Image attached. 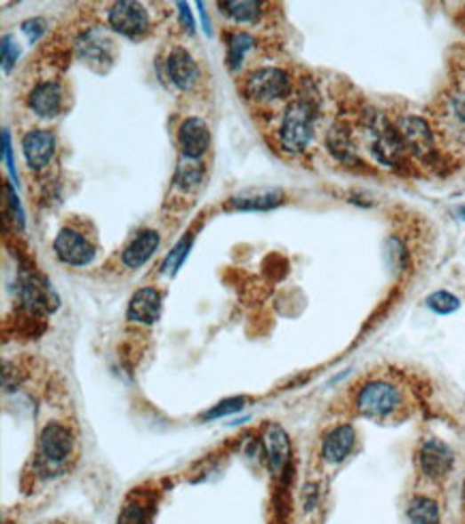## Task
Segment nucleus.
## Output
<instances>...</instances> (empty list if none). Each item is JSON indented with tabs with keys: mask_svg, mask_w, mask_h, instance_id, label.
Returning <instances> with one entry per match:
<instances>
[{
	"mask_svg": "<svg viewBox=\"0 0 465 524\" xmlns=\"http://www.w3.org/2000/svg\"><path fill=\"white\" fill-rule=\"evenodd\" d=\"M404 408V389L393 381H386V378H371V381L363 383L357 389V393H354V411L360 417L386 422V419L397 417Z\"/></svg>",
	"mask_w": 465,
	"mask_h": 524,
	"instance_id": "1",
	"label": "nucleus"
},
{
	"mask_svg": "<svg viewBox=\"0 0 465 524\" xmlns=\"http://www.w3.org/2000/svg\"><path fill=\"white\" fill-rule=\"evenodd\" d=\"M316 101L309 100V97H301V100L287 103L284 117H281V125L277 129L281 149L287 150V153L307 150L313 140V132H316Z\"/></svg>",
	"mask_w": 465,
	"mask_h": 524,
	"instance_id": "2",
	"label": "nucleus"
},
{
	"mask_svg": "<svg viewBox=\"0 0 465 524\" xmlns=\"http://www.w3.org/2000/svg\"><path fill=\"white\" fill-rule=\"evenodd\" d=\"M365 129L371 138V153L380 164L397 168L405 162L407 149L397 129L382 112L369 110L365 114Z\"/></svg>",
	"mask_w": 465,
	"mask_h": 524,
	"instance_id": "3",
	"label": "nucleus"
},
{
	"mask_svg": "<svg viewBox=\"0 0 465 524\" xmlns=\"http://www.w3.org/2000/svg\"><path fill=\"white\" fill-rule=\"evenodd\" d=\"M290 88V76L279 67H260L240 82V93L245 100L258 103V106H269V103L285 100Z\"/></svg>",
	"mask_w": 465,
	"mask_h": 524,
	"instance_id": "4",
	"label": "nucleus"
},
{
	"mask_svg": "<svg viewBox=\"0 0 465 524\" xmlns=\"http://www.w3.org/2000/svg\"><path fill=\"white\" fill-rule=\"evenodd\" d=\"M416 469L427 481L440 484L454 469L453 449L440 439H425L416 449Z\"/></svg>",
	"mask_w": 465,
	"mask_h": 524,
	"instance_id": "5",
	"label": "nucleus"
},
{
	"mask_svg": "<svg viewBox=\"0 0 465 524\" xmlns=\"http://www.w3.org/2000/svg\"><path fill=\"white\" fill-rule=\"evenodd\" d=\"M108 22L109 28L132 39L144 37L150 30L148 9L142 3H133V0H116L114 4H109Z\"/></svg>",
	"mask_w": 465,
	"mask_h": 524,
	"instance_id": "6",
	"label": "nucleus"
},
{
	"mask_svg": "<svg viewBox=\"0 0 465 524\" xmlns=\"http://www.w3.org/2000/svg\"><path fill=\"white\" fill-rule=\"evenodd\" d=\"M399 136L404 140L407 153L414 155L416 159L425 164H433L437 157V149H436V138H433V132L429 127V123L421 117H404L399 121Z\"/></svg>",
	"mask_w": 465,
	"mask_h": 524,
	"instance_id": "7",
	"label": "nucleus"
},
{
	"mask_svg": "<svg viewBox=\"0 0 465 524\" xmlns=\"http://www.w3.org/2000/svg\"><path fill=\"white\" fill-rule=\"evenodd\" d=\"M54 254L60 262L71 264V267H86L95 261L97 247L88 241L84 232L65 226L54 238Z\"/></svg>",
	"mask_w": 465,
	"mask_h": 524,
	"instance_id": "8",
	"label": "nucleus"
},
{
	"mask_svg": "<svg viewBox=\"0 0 465 524\" xmlns=\"http://www.w3.org/2000/svg\"><path fill=\"white\" fill-rule=\"evenodd\" d=\"M76 451V437L62 423H48L39 434V458L48 464L60 466L71 460Z\"/></svg>",
	"mask_w": 465,
	"mask_h": 524,
	"instance_id": "9",
	"label": "nucleus"
},
{
	"mask_svg": "<svg viewBox=\"0 0 465 524\" xmlns=\"http://www.w3.org/2000/svg\"><path fill=\"white\" fill-rule=\"evenodd\" d=\"M437 125H440L444 138L465 147V95L463 93H451L444 95L436 112Z\"/></svg>",
	"mask_w": 465,
	"mask_h": 524,
	"instance_id": "10",
	"label": "nucleus"
},
{
	"mask_svg": "<svg viewBox=\"0 0 465 524\" xmlns=\"http://www.w3.org/2000/svg\"><path fill=\"white\" fill-rule=\"evenodd\" d=\"M114 41L106 37L99 28H91L86 33H82L77 37L76 50L80 54V59L84 63H88L92 69L103 71V67H108L114 63Z\"/></svg>",
	"mask_w": 465,
	"mask_h": 524,
	"instance_id": "11",
	"label": "nucleus"
},
{
	"mask_svg": "<svg viewBox=\"0 0 465 524\" xmlns=\"http://www.w3.org/2000/svg\"><path fill=\"white\" fill-rule=\"evenodd\" d=\"M22 150L26 164L30 168L36 170H45L52 164L56 153V138L50 129H33V132L24 133L22 138Z\"/></svg>",
	"mask_w": 465,
	"mask_h": 524,
	"instance_id": "12",
	"label": "nucleus"
},
{
	"mask_svg": "<svg viewBox=\"0 0 465 524\" xmlns=\"http://www.w3.org/2000/svg\"><path fill=\"white\" fill-rule=\"evenodd\" d=\"M62 103H65V88L59 80L39 82L28 95V108L41 118L59 117Z\"/></svg>",
	"mask_w": 465,
	"mask_h": 524,
	"instance_id": "13",
	"label": "nucleus"
},
{
	"mask_svg": "<svg viewBox=\"0 0 465 524\" xmlns=\"http://www.w3.org/2000/svg\"><path fill=\"white\" fill-rule=\"evenodd\" d=\"M179 144L182 157L200 159L211 147V132H208L206 123L197 117L185 118L179 129Z\"/></svg>",
	"mask_w": 465,
	"mask_h": 524,
	"instance_id": "14",
	"label": "nucleus"
},
{
	"mask_svg": "<svg viewBox=\"0 0 465 524\" xmlns=\"http://www.w3.org/2000/svg\"><path fill=\"white\" fill-rule=\"evenodd\" d=\"M354 447H357V430H354V425H334L322 440V458L328 464H341L352 454Z\"/></svg>",
	"mask_w": 465,
	"mask_h": 524,
	"instance_id": "15",
	"label": "nucleus"
},
{
	"mask_svg": "<svg viewBox=\"0 0 465 524\" xmlns=\"http://www.w3.org/2000/svg\"><path fill=\"white\" fill-rule=\"evenodd\" d=\"M167 76L182 91H189L200 82V67L185 48H176L167 56Z\"/></svg>",
	"mask_w": 465,
	"mask_h": 524,
	"instance_id": "16",
	"label": "nucleus"
},
{
	"mask_svg": "<svg viewBox=\"0 0 465 524\" xmlns=\"http://www.w3.org/2000/svg\"><path fill=\"white\" fill-rule=\"evenodd\" d=\"M129 320L140 325H153L161 316V293L153 286L140 288L129 301Z\"/></svg>",
	"mask_w": 465,
	"mask_h": 524,
	"instance_id": "17",
	"label": "nucleus"
},
{
	"mask_svg": "<svg viewBox=\"0 0 465 524\" xmlns=\"http://www.w3.org/2000/svg\"><path fill=\"white\" fill-rule=\"evenodd\" d=\"M284 202V191L279 189H247L228 200L229 209L237 211H269Z\"/></svg>",
	"mask_w": 465,
	"mask_h": 524,
	"instance_id": "18",
	"label": "nucleus"
},
{
	"mask_svg": "<svg viewBox=\"0 0 465 524\" xmlns=\"http://www.w3.org/2000/svg\"><path fill=\"white\" fill-rule=\"evenodd\" d=\"M159 247V232L155 230H140L133 237V241L129 243L123 250V264L127 269H140L144 262H148V258L153 256Z\"/></svg>",
	"mask_w": 465,
	"mask_h": 524,
	"instance_id": "19",
	"label": "nucleus"
},
{
	"mask_svg": "<svg viewBox=\"0 0 465 524\" xmlns=\"http://www.w3.org/2000/svg\"><path fill=\"white\" fill-rule=\"evenodd\" d=\"M264 449L266 458H269V466L277 475L290 460V439H287L285 430L281 425L270 423L264 432Z\"/></svg>",
	"mask_w": 465,
	"mask_h": 524,
	"instance_id": "20",
	"label": "nucleus"
},
{
	"mask_svg": "<svg viewBox=\"0 0 465 524\" xmlns=\"http://www.w3.org/2000/svg\"><path fill=\"white\" fill-rule=\"evenodd\" d=\"M326 147L334 155V159H339V162H343L348 165L360 164L357 147H354L352 132H349V127L343 125V123H334V125L328 129Z\"/></svg>",
	"mask_w": 465,
	"mask_h": 524,
	"instance_id": "21",
	"label": "nucleus"
},
{
	"mask_svg": "<svg viewBox=\"0 0 465 524\" xmlns=\"http://www.w3.org/2000/svg\"><path fill=\"white\" fill-rule=\"evenodd\" d=\"M405 516L410 524H442V512L436 499L416 495L407 501Z\"/></svg>",
	"mask_w": 465,
	"mask_h": 524,
	"instance_id": "22",
	"label": "nucleus"
},
{
	"mask_svg": "<svg viewBox=\"0 0 465 524\" xmlns=\"http://www.w3.org/2000/svg\"><path fill=\"white\" fill-rule=\"evenodd\" d=\"M221 12L229 15L237 22H258V18L264 12V3H258V0H221L219 3Z\"/></svg>",
	"mask_w": 465,
	"mask_h": 524,
	"instance_id": "23",
	"label": "nucleus"
},
{
	"mask_svg": "<svg viewBox=\"0 0 465 524\" xmlns=\"http://www.w3.org/2000/svg\"><path fill=\"white\" fill-rule=\"evenodd\" d=\"M253 48V37L245 30H232L228 33V67L232 71H237L240 63H243L245 54Z\"/></svg>",
	"mask_w": 465,
	"mask_h": 524,
	"instance_id": "24",
	"label": "nucleus"
},
{
	"mask_svg": "<svg viewBox=\"0 0 465 524\" xmlns=\"http://www.w3.org/2000/svg\"><path fill=\"white\" fill-rule=\"evenodd\" d=\"M427 308L433 310L436 314L446 316V314L457 312V310L461 308V301L454 297V294L446 293V290H437V293H433L427 297Z\"/></svg>",
	"mask_w": 465,
	"mask_h": 524,
	"instance_id": "25",
	"label": "nucleus"
},
{
	"mask_svg": "<svg viewBox=\"0 0 465 524\" xmlns=\"http://www.w3.org/2000/svg\"><path fill=\"white\" fill-rule=\"evenodd\" d=\"M179 183L182 188H197L202 183V165L197 159H185V164H180Z\"/></svg>",
	"mask_w": 465,
	"mask_h": 524,
	"instance_id": "26",
	"label": "nucleus"
},
{
	"mask_svg": "<svg viewBox=\"0 0 465 524\" xmlns=\"http://www.w3.org/2000/svg\"><path fill=\"white\" fill-rule=\"evenodd\" d=\"M245 402H247V399H245V398H229V399H223V402H219L217 407H212L211 411L204 413V415H202V419H206V422H211V419H219V417H226V415L238 413L240 408L245 407Z\"/></svg>",
	"mask_w": 465,
	"mask_h": 524,
	"instance_id": "27",
	"label": "nucleus"
},
{
	"mask_svg": "<svg viewBox=\"0 0 465 524\" xmlns=\"http://www.w3.org/2000/svg\"><path fill=\"white\" fill-rule=\"evenodd\" d=\"M386 252H389V261L397 271H404L407 264V252L404 247V243L399 241L397 237H390L389 243H386Z\"/></svg>",
	"mask_w": 465,
	"mask_h": 524,
	"instance_id": "28",
	"label": "nucleus"
},
{
	"mask_svg": "<svg viewBox=\"0 0 465 524\" xmlns=\"http://www.w3.org/2000/svg\"><path fill=\"white\" fill-rule=\"evenodd\" d=\"M191 241H193V232H189V235L182 238L179 246L174 247V252H172L170 256H167V261L164 262V269H167V271L174 273L176 269H179L180 264H182V261H185L187 252H189V247H191Z\"/></svg>",
	"mask_w": 465,
	"mask_h": 524,
	"instance_id": "29",
	"label": "nucleus"
},
{
	"mask_svg": "<svg viewBox=\"0 0 465 524\" xmlns=\"http://www.w3.org/2000/svg\"><path fill=\"white\" fill-rule=\"evenodd\" d=\"M118 524H146V512L140 503H132L120 513Z\"/></svg>",
	"mask_w": 465,
	"mask_h": 524,
	"instance_id": "30",
	"label": "nucleus"
},
{
	"mask_svg": "<svg viewBox=\"0 0 465 524\" xmlns=\"http://www.w3.org/2000/svg\"><path fill=\"white\" fill-rule=\"evenodd\" d=\"M20 50L18 45L13 44L12 37H3V63H4V71H12V67L15 63V59H18Z\"/></svg>",
	"mask_w": 465,
	"mask_h": 524,
	"instance_id": "31",
	"label": "nucleus"
},
{
	"mask_svg": "<svg viewBox=\"0 0 465 524\" xmlns=\"http://www.w3.org/2000/svg\"><path fill=\"white\" fill-rule=\"evenodd\" d=\"M24 30H26V35H30V39L36 41L41 37V35L45 33V22H44V20H39V18L28 20V22L24 24Z\"/></svg>",
	"mask_w": 465,
	"mask_h": 524,
	"instance_id": "32",
	"label": "nucleus"
},
{
	"mask_svg": "<svg viewBox=\"0 0 465 524\" xmlns=\"http://www.w3.org/2000/svg\"><path fill=\"white\" fill-rule=\"evenodd\" d=\"M3 150H4V159H7V168L12 170L13 181H15V165H13V153H12V142H9V132L4 129L3 132Z\"/></svg>",
	"mask_w": 465,
	"mask_h": 524,
	"instance_id": "33",
	"label": "nucleus"
},
{
	"mask_svg": "<svg viewBox=\"0 0 465 524\" xmlns=\"http://www.w3.org/2000/svg\"><path fill=\"white\" fill-rule=\"evenodd\" d=\"M179 7V13H180V22L185 26L189 33H193V28H196V24H193V18H191V12H189V4L187 3H179L176 4Z\"/></svg>",
	"mask_w": 465,
	"mask_h": 524,
	"instance_id": "34",
	"label": "nucleus"
},
{
	"mask_svg": "<svg viewBox=\"0 0 465 524\" xmlns=\"http://www.w3.org/2000/svg\"><path fill=\"white\" fill-rule=\"evenodd\" d=\"M459 217H461V220H465V205L461 206V209H459Z\"/></svg>",
	"mask_w": 465,
	"mask_h": 524,
	"instance_id": "35",
	"label": "nucleus"
}]
</instances>
